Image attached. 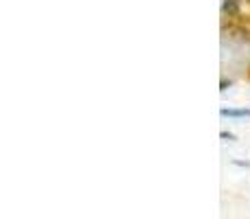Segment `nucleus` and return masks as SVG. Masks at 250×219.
Listing matches in <instances>:
<instances>
[{"label":"nucleus","mask_w":250,"mask_h":219,"mask_svg":"<svg viewBox=\"0 0 250 219\" xmlns=\"http://www.w3.org/2000/svg\"><path fill=\"white\" fill-rule=\"evenodd\" d=\"M222 138H229V140H235L233 134H226V132H222Z\"/></svg>","instance_id":"7ed1b4c3"},{"label":"nucleus","mask_w":250,"mask_h":219,"mask_svg":"<svg viewBox=\"0 0 250 219\" xmlns=\"http://www.w3.org/2000/svg\"><path fill=\"white\" fill-rule=\"evenodd\" d=\"M235 164H237V167H250V162H242V160H237Z\"/></svg>","instance_id":"20e7f679"},{"label":"nucleus","mask_w":250,"mask_h":219,"mask_svg":"<svg viewBox=\"0 0 250 219\" xmlns=\"http://www.w3.org/2000/svg\"><path fill=\"white\" fill-rule=\"evenodd\" d=\"M222 11H224L226 16H237L239 0H224V2H222Z\"/></svg>","instance_id":"f257e3e1"},{"label":"nucleus","mask_w":250,"mask_h":219,"mask_svg":"<svg viewBox=\"0 0 250 219\" xmlns=\"http://www.w3.org/2000/svg\"><path fill=\"white\" fill-rule=\"evenodd\" d=\"M222 116H250V110H222Z\"/></svg>","instance_id":"f03ea898"}]
</instances>
